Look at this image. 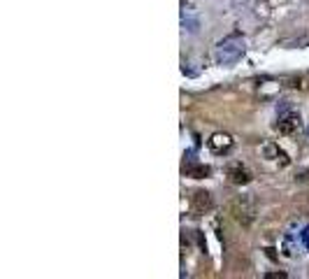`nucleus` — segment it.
Returning <instances> with one entry per match:
<instances>
[{
    "label": "nucleus",
    "mask_w": 309,
    "mask_h": 279,
    "mask_svg": "<svg viewBox=\"0 0 309 279\" xmlns=\"http://www.w3.org/2000/svg\"><path fill=\"white\" fill-rule=\"evenodd\" d=\"M230 214L242 228H249L256 221V203L249 196H237L230 200Z\"/></svg>",
    "instance_id": "f03ea898"
},
{
    "label": "nucleus",
    "mask_w": 309,
    "mask_h": 279,
    "mask_svg": "<svg viewBox=\"0 0 309 279\" xmlns=\"http://www.w3.org/2000/svg\"><path fill=\"white\" fill-rule=\"evenodd\" d=\"M267 279H286V272H270V274H265Z\"/></svg>",
    "instance_id": "1a4fd4ad"
},
{
    "label": "nucleus",
    "mask_w": 309,
    "mask_h": 279,
    "mask_svg": "<svg viewBox=\"0 0 309 279\" xmlns=\"http://www.w3.org/2000/svg\"><path fill=\"white\" fill-rule=\"evenodd\" d=\"M184 170H186L188 177H195V179H202V177H207V175L212 172L207 165H186Z\"/></svg>",
    "instance_id": "0eeeda50"
},
{
    "label": "nucleus",
    "mask_w": 309,
    "mask_h": 279,
    "mask_svg": "<svg viewBox=\"0 0 309 279\" xmlns=\"http://www.w3.org/2000/svg\"><path fill=\"white\" fill-rule=\"evenodd\" d=\"M307 135H309V126H307Z\"/></svg>",
    "instance_id": "9d476101"
},
{
    "label": "nucleus",
    "mask_w": 309,
    "mask_h": 279,
    "mask_svg": "<svg viewBox=\"0 0 309 279\" xmlns=\"http://www.w3.org/2000/svg\"><path fill=\"white\" fill-rule=\"evenodd\" d=\"M232 147H235V140L228 133H214L210 137V149L214 153H228Z\"/></svg>",
    "instance_id": "20e7f679"
},
{
    "label": "nucleus",
    "mask_w": 309,
    "mask_h": 279,
    "mask_svg": "<svg viewBox=\"0 0 309 279\" xmlns=\"http://www.w3.org/2000/svg\"><path fill=\"white\" fill-rule=\"evenodd\" d=\"M265 153H267L270 159H274V161H282V165L288 163V156L279 147H274V144H267V147H265Z\"/></svg>",
    "instance_id": "6e6552de"
},
{
    "label": "nucleus",
    "mask_w": 309,
    "mask_h": 279,
    "mask_svg": "<svg viewBox=\"0 0 309 279\" xmlns=\"http://www.w3.org/2000/svg\"><path fill=\"white\" fill-rule=\"evenodd\" d=\"M300 126H302V123H300V114H298V112L284 110L282 114H279V123H277L279 133H284V135H291V133H295Z\"/></svg>",
    "instance_id": "7ed1b4c3"
},
{
    "label": "nucleus",
    "mask_w": 309,
    "mask_h": 279,
    "mask_svg": "<svg viewBox=\"0 0 309 279\" xmlns=\"http://www.w3.org/2000/svg\"><path fill=\"white\" fill-rule=\"evenodd\" d=\"M244 54V40L239 35H228L214 47V60L219 66H232Z\"/></svg>",
    "instance_id": "f257e3e1"
},
{
    "label": "nucleus",
    "mask_w": 309,
    "mask_h": 279,
    "mask_svg": "<svg viewBox=\"0 0 309 279\" xmlns=\"http://www.w3.org/2000/svg\"><path fill=\"white\" fill-rule=\"evenodd\" d=\"M191 205H193L195 212H207V209H212V196L207 191H195L193 196H191Z\"/></svg>",
    "instance_id": "423d86ee"
},
{
    "label": "nucleus",
    "mask_w": 309,
    "mask_h": 279,
    "mask_svg": "<svg viewBox=\"0 0 309 279\" xmlns=\"http://www.w3.org/2000/svg\"><path fill=\"white\" fill-rule=\"evenodd\" d=\"M226 172H228V177H230L232 184H249V181H251V172H249V170L244 168L242 163L228 165Z\"/></svg>",
    "instance_id": "39448f33"
}]
</instances>
